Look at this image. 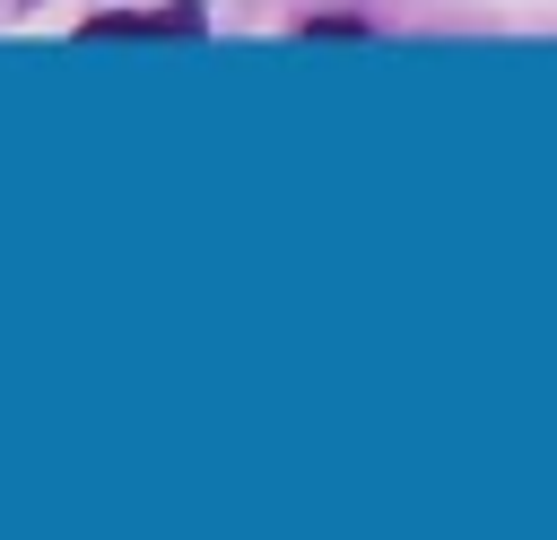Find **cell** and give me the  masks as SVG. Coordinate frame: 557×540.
<instances>
[{"label":"cell","instance_id":"cell-1","mask_svg":"<svg viewBox=\"0 0 557 540\" xmlns=\"http://www.w3.org/2000/svg\"><path fill=\"white\" fill-rule=\"evenodd\" d=\"M78 35H87V44H139V35H200V9H191V0H174V9H148V17H122V9H113V17H87Z\"/></svg>","mask_w":557,"mask_h":540},{"label":"cell","instance_id":"cell-2","mask_svg":"<svg viewBox=\"0 0 557 540\" xmlns=\"http://www.w3.org/2000/svg\"><path fill=\"white\" fill-rule=\"evenodd\" d=\"M305 35H322V44H348V35H366V26H357V17H313Z\"/></svg>","mask_w":557,"mask_h":540}]
</instances>
